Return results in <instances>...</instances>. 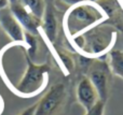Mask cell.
<instances>
[{"label": "cell", "instance_id": "cell-5", "mask_svg": "<svg viewBox=\"0 0 123 115\" xmlns=\"http://www.w3.org/2000/svg\"><path fill=\"white\" fill-rule=\"evenodd\" d=\"M9 9L11 10V12L14 15V17L17 19V22H18L19 25L22 26V28H24L26 31L31 34L38 33V29L41 24V19L37 18V17L34 16L30 12H28V11L19 3L18 0H16V1H14V2H10Z\"/></svg>", "mask_w": 123, "mask_h": 115}, {"label": "cell", "instance_id": "cell-1", "mask_svg": "<svg viewBox=\"0 0 123 115\" xmlns=\"http://www.w3.org/2000/svg\"><path fill=\"white\" fill-rule=\"evenodd\" d=\"M27 69L21 82L17 84L16 89L22 95H32L38 93L45 83V77L50 71L47 64L37 65L26 55Z\"/></svg>", "mask_w": 123, "mask_h": 115}, {"label": "cell", "instance_id": "cell-11", "mask_svg": "<svg viewBox=\"0 0 123 115\" xmlns=\"http://www.w3.org/2000/svg\"><path fill=\"white\" fill-rule=\"evenodd\" d=\"M24 39H25V41L28 44V54H27V56L32 60L35 58V56H36L37 49H38V42H37V39H36V37H35V34H31L27 31L24 33Z\"/></svg>", "mask_w": 123, "mask_h": 115}, {"label": "cell", "instance_id": "cell-3", "mask_svg": "<svg viewBox=\"0 0 123 115\" xmlns=\"http://www.w3.org/2000/svg\"><path fill=\"white\" fill-rule=\"evenodd\" d=\"M66 97V89L64 84H56L37 103L34 115H56L63 105Z\"/></svg>", "mask_w": 123, "mask_h": 115}, {"label": "cell", "instance_id": "cell-4", "mask_svg": "<svg viewBox=\"0 0 123 115\" xmlns=\"http://www.w3.org/2000/svg\"><path fill=\"white\" fill-rule=\"evenodd\" d=\"M89 80L95 87L99 100L106 102L109 94V82H110V69L107 64L103 61H94L90 68Z\"/></svg>", "mask_w": 123, "mask_h": 115}, {"label": "cell", "instance_id": "cell-17", "mask_svg": "<svg viewBox=\"0 0 123 115\" xmlns=\"http://www.w3.org/2000/svg\"><path fill=\"white\" fill-rule=\"evenodd\" d=\"M10 2H14V1H16V0H9Z\"/></svg>", "mask_w": 123, "mask_h": 115}, {"label": "cell", "instance_id": "cell-16", "mask_svg": "<svg viewBox=\"0 0 123 115\" xmlns=\"http://www.w3.org/2000/svg\"><path fill=\"white\" fill-rule=\"evenodd\" d=\"M9 5H10L9 0H0V10H3V9L8 8Z\"/></svg>", "mask_w": 123, "mask_h": 115}, {"label": "cell", "instance_id": "cell-13", "mask_svg": "<svg viewBox=\"0 0 123 115\" xmlns=\"http://www.w3.org/2000/svg\"><path fill=\"white\" fill-rule=\"evenodd\" d=\"M58 55H60V58L62 62H63V65L65 66L66 70L68 72H71L72 69H74V60H72V58L70 56H68L67 54H64V53H60Z\"/></svg>", "mask_w": 123, "mask_h": 115}, {"label": "cell", "instance_id": "cell-15", "mask_svg": "<svg viewBox=\"0 0 123 115\" xmlns=\"http://www.w3.org/2000/svg\"><path fill=\"white\" fill-rule=\"evenodd\" d=\"M36 108H37V103L34 105H31V107L28 108V109H26L25 111H23L19 115H34L35 111H36Z\"/></svg>", "mask_w": 123, "mask_h": 115}, {"label": "cell", "instance_id": "cell-2", "mask_svg": "<svg viewBox=\"0 0 123 115\" xmlns=\"http://www.w3.org/2000/svg\"><path fill=\"white\" fill-rule=\"evenodd\" d=\"M103 18L99 10L90 4H80L70 10L67 16V28L71 33L80 32Z\"/></svg>", "mask_w": 123, "mask_h": 115}, {"label": "cell", "instance_id": "cell-8", "mask_svg": "<svg viewBox=\"0 0 123 115\" xmlns=\"http://www.w3.org/2000/svg\"><path fill=\"white\" fill-rule=\"evenodd\" d=\"M41 22H42V28L47 38L51 42H54L56 36H57V21H56V17L51 8H49V6L45 8Z\"/></svg>", "mask_w": 123, "mask_h": 115}, {"label": "cell", "instance_id": "cell-9", "mask_svg": "<svg viewBox=\"0 0 123 115\" xmlns=\"http://www.w3.org/2000/svg\"><path fill=\"white\" fill-rule=\"evenodd\" d=\"M18 2L34 16L39 19H42L47 8L44 0H18Z\"/></svg>", "mask_w": 123, "mask_h": 115}, {"label": "cell", "instance_id": "cell-14", "mask_svg": "<svg viewBox=\"0 0 123 115\" xmlns=\"http://www.w3.org/2000/svg\"><path fill=\"white\" fill-rule=\"evenodd\" d=\"M58 2H61L63 5H66V6H74L77 4L81 3V2L85 1V0H57Z\"/></svg>", "mask_w": 123, "mask_h": 115}, {"label": "cell", "instance_id": "cell-7", "mask_svg": "<svg viewBox=\"0 0 123 115\" xmlns=\"http://www.w3.org/2000/svg\"><path fill=\"white\" fill-rule=\"evenodd\" d=\"M77 99H78L79 103L83 107L85 111L90 110L98 100L99 97L96 92L95 87L89 77H83L80 82L78 83L77 86Z\"/></svg>", "mask_w": 123, "mask_h": 115}, {"label": "cell", "instance_id": "cell-18", "mask_svg": "<svg viewBox=\"0 0 123 115\" xmlns=\"http://www.w3.org/2000/svg\"><path fill=\"white\" fill-rule=\"evenodd\" d=\"M90 1H95V0H90Z\"/></svg>", "mask_w": 123, "mask_h": 115}, {"label": "cell", "instance_id": "cell-12", "mask_svg": "<svg viewBox=\"0 0 123 115\" xmlns=\"http://www.w3.org/2000/svg\"><path fill=\"white\" fill-rule=\"evenodd\" d=\"M105 101L98 100L90 110L85 111L84 115H104L105 111Z\"/></svg>", "mask_w": 123, "mask_h": 115}, {"label": "cell", "instance_id": "cell-6", "mask_svg": "<svg viewBox=\"0 0 123 115\" xmlns=\"http://www.w3.org/2000/svg\"><path fill=\"white\" fill-rule=\"evenodd\" d=\"M0 25L13 41L21 42L24 40L23 28L9 8L0 10Z\"/></svg>", "mask_w": 123, "mask_h": 115}, {"label": "cell", "instance_id": "cell-10", "mask_svg": "<svg viewBox=\"0 0 123 115\" xmlns=\"http://www.w3.org/2000/svg\"><path fill=\"white\" fill-rule=\"evenodd\" d=\"M110 57V69L116 75L123 79V52L112 49L109 54Z\"/></svg>", "mask_w": 123, "mask_h": 115}]
</instances>
